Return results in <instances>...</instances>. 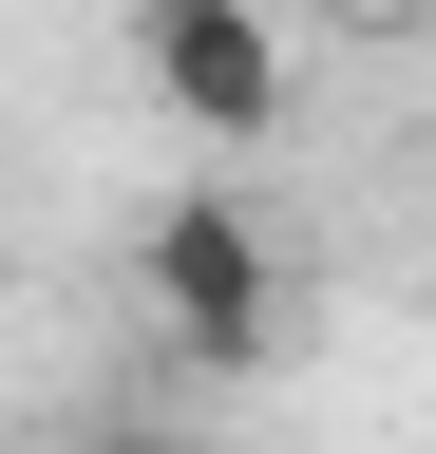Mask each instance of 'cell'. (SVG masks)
Listing matches in <instances>:
<instances>
[{
	"label": "cell",
	"mask_w": 436,
	"mask_h": 454,
	"mask_svg": "<svg viewBox=\"0 0 436 454\" xmlns=\"http://www.w3.org/2000/svg\"><path fill=\"white\" fill-rule=\"evenodd\" d=\"M304 20H342V38H361V20H417V0H304Z\"/></svg>",
	"instance_id": "cell-3"
},
{
	"label": "cell",
	"mask_w": 436,
	"mask_h": 454,
	"mask_svg": "<svg viewBox=\"0 0 436 454\" xmlns=\"http://www.w3.org/2000/svg\"><path fill=\"white\" fill-rule=\"evenodd\" d=\"M133 76L190 152H266L304 95V38H285V0H133Z\"/></svg>",
	"instance_id": "cell-2"
},
{
	"label": "cell",
	"mask_w": 436,
	"mask_h": 454,
	"mask_svg": "<svg viewBox=\"0 0 436 454\" xmlns=\"http://www.w3.org/2000/svg\"><path fill=\"white\" fill-rule=\"evenodd\" d=\"M133 303H152V360L247 379L266 340H285V247H266V208L247 190H171L133 227Z\"/></svg>",
	"instance_id": "cell-1"
}]
</instances>
